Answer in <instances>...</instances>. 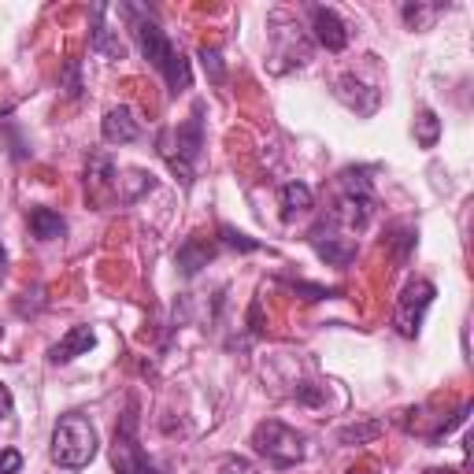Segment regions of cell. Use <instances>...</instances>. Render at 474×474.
Returning a JSON list of instances; mask_svg holds the SVG:
<instances>
[{"label":"cell","instance_id":"19","mask_svg":"<svg viewBox=\"0 0 474 474\" xmlns=\"http://www.w3.org/2000/svg\"><path fill=\"white\" fill-rule=\"evenodd\" d=\"M441 12H445L441 5H404V8H401L404 23H408L412 30H430V26H433V19H438Z\"/></svg>","mask_w":474,"mask_h":474},{"label":"cell","instance_id":"27","mask_svg":"<svg viewBox=\"0 0 474 474\" xmlns=\"http://www.w3.org/2000/svg\"><path fill=\"white\" fill-rule=\"evenodd\" d=\"M0 279H8V249L0 245Z\"/></svg>","mask_w":474,"mask_h":474},{"label":"cell","instance_id":"15","mask_svg":"<svg viewBox=\"0 0 474 474\" xmlns=\"http://www.w3.org/2000/svg\"><path fill=\"white\" fill-rule=\"evenodd\" d=\"M311 189L304 185V182H286L282 185V193H279V204H282V219L289 223V219H297L300 212H308L311 208Z\"/></svg>","mask_w":474,"mask_h":474},{"label":"cell","instance_id":"21","mask_svg":"<svg viewBox=\"0 0 474 474\" xmlns=\"http://www.w3.org/2000/svg\"><path fill=\"white\" fill-rule=\"evenodd\" d=\"M219 233H223V242H226L230 249H242V252H256V249H263L260 242H252L249 233H242V230H233V226H223Z\"/></svg>","mask_w":474,"mask_h":474},{"label":"cell","instance_id":"1","mask_svg":"<svg viewBox=\"0 0 474 474\" xmlns=\"http://www.w3.org/2000/svg\"><path fill=\"white\" fill-rule=\"evenodd\" d=\"M127 19H130V33H134V42H137V49H141V56L164 74V82H167V90L178 97V93H185L189 86H193V71H189V60L171 45V37H167V30L152 19V12L148 8H141V5H123L118 8Z\"/></svg>","mask_w":474,"mask_h":474},{"label":"cell","instance_id":"7","mask_svg":"<svg viewBox=\"0 0 474 474\" xmlns=\"http://www.w3.org/2000/svg\"><path fill=\"white\" fill-rule=\"evenodd\" d=\"M86 196L97 208H108L118 201V171L104 152H93L86 164Z\"/></svg>","mask_w":474,"mask_h":474},{"label":"cell","instance_id":"14","mask_svg":"<svg viewBox=\"0 0 474 474\" xmlns=\"http://www.w3.org/2000/svg\"><path fill=\"white\" fill-rule=\"evenodd\" d=\"M30 230H33V237H42V242H60L67 233V223L52 208H30Z\"/></svg>","mask_w":474,"mask_h":474},{"label":"cell","instance_id":"20","mask_svg":"<svg viewBox=\"0 0 474 474\" xmlns=\"http://www.w3.org/2000/svg\"><path fill=\"white\" fill-rule=\"evenodd\" d=\"M60 90H63L71 100H78V97H82V63H78V60H67V63H63V74H60Z\"/></svg>","mask_w":474,"mask_h":474},{"label":"cell","instance_id":"16","mask_svg":"<svg viewBox=\"0 0 474 474\" xmlns=\"http://www.w3.org/2000/svg\"><path fill=\"white\" fill-rule=\"evenodd\" d=\"M152 185H156V178L145 175V171H127V175H118V204L137 201V196L148 193Z\"/></svg>","mask_w":474,"mask_h":474},{"label":"cell","instance_id":"28","mask_svg":"<svg viewBox=\"0 0 474 474\" xmlns=\"http://www.w3.org/2000/svg\"><path fill=\"white\" fill-rule=\"evenodd\" d=\"M0 337H5V330H0Z\"/></svg>","mask_w":474,"mask_h":474},{"label":"cell","instance_id":"11","mask_svg":"<svg viewBox=\"0 0 474 474\" xmlns=\"http://www.w3.org/2000/svg\"><path fill=\"white\" fill-rule=\"evenodd\" d=\"M93 345H97L93 327H71V330L49 348V364H71V360H78V356H86Z\"/></svg>","mask_w":474,"mask_h":474},{"label":"cell","instance_id":"23","mask_svg":"<svg viewBox=\"0 0 474 474\" xmlns=\"http://www.w3.org/2000/svg\"><path fill=\"white\" fill-rule=\"evenodd\" d=\"M219 474H256V467L249 460H242V456H226L223 467H219Z\"/></svg>","mask_w":474,"mask_h":474},{"label":"cell","instance_id":"25","mask_svg":"<svg viewBox=\"0 0 474 474\" xmlns=\"http://www.w3.org/2000/svg\"><path fill=\"white\" fill-rule=\"evenodd\" d=\"M297 401L315 408V404H323V393H319V389H311V385H297Z\"/></svg>","mask_w":474,"mask_h":474},{"label":"cell","instance_id":"18","mask_svg":"<svg viewBox=\"0 0 474 474\" xmlns=\"http://www.w3.org/2000/svg\"><path fill=\"white\" fill-rule=\"evenodd\" d=\"M415 141L422 148H433V145L441 141V118H438V111H430V108L419 111V118H415Z\"/></svg>","mask_w":474,"mask_h":474},{"label":"cell","instance_id":"9","mask_svg":"<svg viewBox=\"0 0 474 474\" xmlns=\"http://www.w3.org/2000/svg\"><path fill=\"white\" fill-rule=\"evenodd\" d=\"M334 93H337V100H341L345 108H352L356 115H374L378 104H382V93L371 90V86H364L356 74H341L337 86H334Z\"/></svg>","mask_w":474,"mask_h":474},{"label":"cell","instance_id":"6","mask_svg":"<svg viewBox=\"0 0 474 474\" xmlns=\"http://www.w3.org/2000/svg\"><path fill=\"white\" fill-rule=\"evenodd\" d=\"M433 297H438V289H433V282H426V279H412V282L401 289L397 311H393V327H397L401 337H419L422 319H426Z\"/></svg>","mask_w":474,"mask_h":474},{"label":"cell","instance_id":"12","mask_svg":"<svg viewBox=\"0 0 474 474\" xmlns=\"http://www.w3.org/2000/svg\"><path fill=\"white\" fill-rule=\"evenodd\" d=\"M212 256H215V245H212V242H204L201 233H193V237H185V242H182V249H178V260H175V263H178V270L185 274V279H193L196 270L212 263Z\"/></svg>","mask_w":474,"mask_h":474},{"label":"cell","instance_id":"2","mask_svg":"<svg viewBox=\"0 0 474 474\" xmlns=\"http://www.w3.org/2000/svg\"><path fill=\"white\" fill-rule=\"evenodd\" d=\"M201 111L204 104H196L193 115L185 118L182 127H167L156 137V148L167 160V167L182 178V185H193L196 178V164H201V152H204V123H201Z\"/></svg>","mask_w":474,"mask_h":474},{"label":"cell","instance_id":"24","mask_svg":"<svg viewBox=\"0 0 474 474\" xmlns=\"http://www.w3.org/2000/svg\"><path fill=\"white\" fill-rule=\"evenodd\" d=\"M23 470V456L15 449H5L0 452V474H19Z\"/></svg>","mask_w":474,"mask_h":474},{"label":"cell","instance_id":"13","mask_svg":"<svg viewBox=\"0 0 474 474\" xmlns=\"http://www.w3.org/2000/svg\"><path fill=\"white\" fill-rule=\"evenodd\" d=\"M104 5H97L93 8V19H97V26H93V52H100L104 60H127V45L118 42V30H111V26H104L100 19H104Z\"/></svg>","mask_w":474,"mask_h":474},{"label":"cell","instance_id":"10","mask_svg":"<svg viewBox=\"0 0 474 474\" xmlns=\"http://www.w3.org/2000/svg\"><path fill=\"white\" fill-rule=\"evenodd\" d=\"M100 134L108 145H130L141 137V123H137V115L130 104H118L104 115V123H100Z\"/></svg>","mask_w":474,"mask_h":474},{"label":"cell","instance_id":"22","mask_svg":"<svg viewBox=\"0 0 474 474\" xmlns=\"http://www.w3.org/2000/svg\"><path fill=\"white\" fill-rule=\"evenodd\" d=\"M201 63H204V71L212 74V82H223V60H219V52L215 49H201Z\"/></svg>","mask_w":474,"mask_h":474},{"label":"cell","instance_id":"8","mask_svg":"<svg viewBox=\"0 0 474 474\" xmlns=\"http://www.w3.org/2000/svg\"><path fill=\"white\" fill-rule=\"evenodd\" d=\"M308 19H311V33L327 52H341L348 45V30L341 23V15L334 8H323V5H311L308 8Z\"/></svg>","mask_w":474,"mask_h":474},{"label":"cell","instance_id":"3","mask_svg":"<svg viewBox=\"0 0 474 474\" xmlns=\"http://www.w3.org/2000/svg\"><path fill=\"white\" fill-rule=\"evenodd\" d=\"M100 449V438H97V426L86 419V415H78V412H67L56 419L52 426V463H60L63 470H82L93 463Z\"/></svg>","mask_w":474,"mask_h":474},{"label":"cell","instance_id":"17","mask_svg":"<svg viewBox=\"0 0 474 474\" xmlns=\"http://www.w3.org/2000/svg\"><path fill=\"white\" fill-rule=\"evenodd\" d=\"M378 433H382V422L364 419V422H348V426H341L337 441H341V445H367V441L378 438Z\"/></svg>","mask_w":474,"mask_h":474},{"label":"cell","instance_id":"4","mask_svg":"<svg viewBox=\"0 0 474 474\" xmlns=\"http://www.w3.org/2000/svg\"><path fill=\"white\" fill-rule=\"evenodd\" d=\"M111 470L115 474H160L145 449L137 445V401H127V412L115 426V441H111Z\"/></svg>","mask_w":474,"mask_h":474},{"label":"cell","instance_id":"26","mask_svg":"<svg viewBox=\"0 0 474 474\" xmlns=\"http://www.w3.org/2000/svg\"><path fill=\"white\" fill-rule=\"evenodd\" d=\"M12 393H8V385H0V419H8L12 415Z\"/></svg>","mask_w":474,"mask_h":474},{"label":"cell","instance_id":"5","mask_svg":"<svg viewBox=\"0 0 474 474\" xmlns=\"http://www.w3.org/2000/svg\"><path fill=\"white\" fill-rule=\"evenodd\" d=\"M252 449L274 467H297L304 460V438L279 419H267L252 430Z\"/></svg>","mask_w":474,"mask_h":474}]
</instances>
